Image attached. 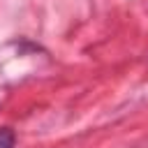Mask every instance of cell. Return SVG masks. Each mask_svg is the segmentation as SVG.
<instances>
[{
	"instance_id": "6da1fadb",
	"label": "cell",
	"mask_w": 148,
	"mask_h": 148,
	"mask_svg": "<svg viewBox=\"0 0 148 148\" xmlns=\"http://www.w3.org/2000/svg\"><path fill=\"white\" fill-rule=\"evenodd\" d=\"M16 146V134L9 127H0V148H14Z\"/></svg>"
}]
</instances>
